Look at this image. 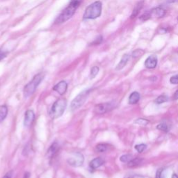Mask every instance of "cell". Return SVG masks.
<instances>
[{"mask_svg": "<svg viewBox=\"0 0 178 178\" xmlns=\"http://www.w3.org/2000/svg\"><path fill=\"white\" fill-rule=\"evenodd\" d=\"M81 0H70L68 6L62 11V13L55 20L56 24H61L66 22L74 15L76 11L80 7Z\"/></svg>", "mask_w": 178, "mask_h": 178, "instance_id": "obj_1", "label": "cell"}, {"mask_svg": "<svg viewBox=\"0 0 178 178\" xmlns=\"http://www.w3.org/2000/svg\"><path fill=\"white\" fill-rule=\"evenodd\" d=\"M44 77V73L40 72L33 77L32 81H29V82L24 86L23 90L24 98H28L33 94V93L36 91V90L37 89L39 84L43 81Z\"/></svg>", "mask_w": 178, "mask_h": 178, "instance_id": "obj_2", "label": "cell"}, {"mask_svg": "<svg viewBox=\"0 0 178 178\" xmlns=\"http://www.w3.org/2000/svg\"><path fill=\"white\" fill-rule=\"evenodd\" d=\"M102 8V4L100 1L93 3L86 8L83 18L84 20H93L99 18L101 15Z\"/></svg>", "mask_w": 178, "mask_h": 178, "instance_id": "obj_3", "label": "cell"}, {"mask_svg": "<svg viewBox=\"0 0 178 178\" xmlns=\"http://www.w3.org/2000/svg\"><path fill=\"white\" fill-rule=\"evenodd\" d=\"M67 106V100L64 98H61L56 100L53 104L50 111V115L52 119H56L61 117L65 111Z\"/></svg>", "mask_w": 178, "mask_h": 178, "instance_id": "obj_4", "label": "cell"}, {"mask_svg": "<svg viewBox=\"0 0 178 178\" xmlns=\"http://www.w3.org/2000/svg\"><path fill=\"white\" fill-rule=\"evenodd\" d=\"M90 92V89H87L84 90V91L81 92L77 97H76L74 100L72 101L71 105H70V108H71L72 111H75L85 103L87 98L89 97V95Z\"/></svg>", "mask_w": 178, "mask_h": 178, "instance_id": "obj_5", "label": "cell"}, {"mask_svg": "<svg viewBox=\"0 0 178 178\" xmlns=\"http://www.w3.org/2000/svg\"><path fill=\"white\" fill-rule=\"evenodd\" d=\"M116 105L117 103L115 101L98 104L95 106L94 112L97 114H104L115 108Z\"/></svg>", "mask_w": 178, "mask_h": 178, "instance_id": "obj_6", "label": "cell"}, {"mask_svg": "<svg viewBox=\"0 0 178 178\" xmlns=\"http://www.w3.org/2000/svg\"><path fill=\"white\" fill-rule=\"evenodd\" d=\"M84 158L83 154L80 152H75L73 153L72 156L68 158L67 160L68 164L73 166V167H79L83 165Z\"/></svg>", "mask_w": 178, "mask_h": 178, "instance_id": "obj_7", "label": "cell"}, {"mask_svg": "<svg viewBox=\"0 0 178 178\" xmlns=\"http://www.w3.org/2000/svg\"><path fill=\"white\" fill-rule=\"evenodd\" d=\"M35 114L32 110H28L25 113L24 120V125L25 127H30L34 120Z\"/></svg>", "mask_w": 178, "mask_h": 178, "instance_id": "obj_8", "label": "cell"}, {"mask_svg": "<svg viewBox=\"0 0 178 178\" xmlns=\"http://www.w3.org/2000/svg\"><path fill=\"white\" fill-rule=\"evenodd\" d=\"M157 57L154 55H151L146 59L145 61V66L148 69H154L157 66Z\"/></svg>", "mask_w": 178, "mask_h": 178, "instance_id": "obj_9", "label": "cell"}, {"mask_svg": "<svg viewBox=\"0 0 178 178\" xmlns=\"http://www.w3.org/2000/svg\"><path fill=\"white\" fill-rule=\"evenodd\" d=\"M67 89V84L66 81H61L56 84V85L54 86L53 90L57 92L59 95H63L66 93Z\"/></svg>", "mask_w": 178, "mask_h": 178, "instance_id": "obj_10", "label": "cell"}, {"mask_svg": "<svg viewBox=\"0 0 178 178\" xmlns=\"http://www.w3.org/2000/svg\"><path fill=\"white\" fill-rule=\"evenodd\" d=\"M104 160L101 157H97L93 159L91 162H90V168L93 169V170H95V169L98 168L99 167L102 166L104 163Z\"/></svg>", "mask_w": 178, "mask_h": 178, "instance_id": "obj_11", "label": "cell"}, {"mask_svg": "<svg viewBox=\"0 0 178 178\" xmlns=\"http://www.w3.org/2000/svg\"><path fill=\"white\" fill-rule=\"evenodd\" d=\"M151 17H154V18H162V17L166 15V11L163 9L162 7H159L154 8L150 11Z\"/></svg>", "mask_w": 178, "mask_h": 178, "instance_id": "obj_12", "label": "cell"}, {"mask_svg": "<svg viewBox=\"0 0 178 178\" xmlns=\"http://www.w3.org/2000/svg\"><path fill=\"white\" fill-rule=\"evenodd\" d=\"M129 58H130V56L128 54H125L123 56L122 59H121L120 61L119 62V63L117 65L116 67H115V70H122L124 67H125L127 63H128V61L129 60Z\"/></svg>", "mask_w": 178, "mask_h": 178, "instance_id": "obj_13", "label": "cell"}, {"mask_svg": "<svg viewBox=\"0 0 178 178\" xmlns=\"http://www.w3.org/2000/svg\"><path fill=\"white\" fill-rule=\"evenodd\" d=\"M141 99V95L137 91L132 92L129 97V104H135L138 102Z\"/></svg>", "mask_w": 178, "mask_h": 178, "instance_id": "obj_14", "label": "cell"}, {"mask_svg": "<svg viewBox=\"0 0 178 178\" xmlns=\"http://www.w3.org/2000/svg\"><path fill=\"white\" fill-rule=\"evenodd\" d=\"M59 150V145L56 143H53L52 145L50 147L49 150L47 152V155L49 158H52L56 154V152Z\"/></svg>", "mask_w": 178, "mask_h": 178, "instance_id": "obj_15", "label": "cell"}, {"mask_svg": "<svg viewBox=\"0 0 178 178\" xmlns=\"http://www.w3.org/2000/svg\"><path fill=\"white\" fill-rule=\"evenodd\" d=\"M143 4H144V1H143V0H142V1H140L139 2H138L137 4H136L133 11H132V15H131V18L132 19L136 18V17L138 15V14L139 13L140 11L141 10V8H143Z\"/></svg>", "mask_w": 178, "mask_h": 178, "instance_id": "obj_16", "label": "cell"}, {"mask_svg": "<svg viewBox=\"0 0 178 178\" xmlns=\"http://www.w3.org/2000/svg\"><path fill=\"white\" fill-rule=\"evenodd\" d=\"M143 162V159L141 158H135V159H131L128 163V166L129 168H134L141 164Z\"/></svg>", "mask_w": 178, "mask_h": 178, "instance_id": "obj_17", "label": "cell"}, {"mask_svg": "<svg viewBox=\"0 0 178 178\" xmlns=\"http://www.w3.org/2000/svg\"><path fill=\"white\" fill-rule=\"evenodd\" d=\"M8 114V109L7 106L1 105L0 106V123L4 120L7 117Z\"/></svg>", "mask_w": 178, "mask_h": 178, "instance_id": "obj_18", "label": "cell"}, {"mask_svg": "<svg viewBox=\"0 0 178 178\" xmlns=\"http://www.w3.org/2000/svg\"><path fill=\"white\" fill-rule=\"evenodd\" d=\"M109 146L107 144L104 143H100L95 147V150L98 152H104L108 150Z\"/></svg>", "mask_w": 178, "mask_h": 178, "instance_id": "obj_19", "label": "cell"}, {"mask_svg": "<svg viewBox=\"0 0 178 178\" xmlns=\"http://www.w3.org/2000/svg\"><path fill=\"white\" fill-rule=\"evenodd\" d=\"M157 129H159L160 131L164 132H168L170 129V128H169V125L167 123L165 122H162L159 123V125L157 126Z\"/></svg>", "mask_w": 178, "mask_h": 178, "instance_id": "obj_20", "label": "cell"}, {"mask_svg": "<svg viewBox=\"0 0 178 178\" xmlns=\"http://www.w3.org/2000/svg\"><path fill=\"white\" fill-rule=\"evenodd\" d=\"M168 101V97L167 95H159V97H158L156 100H154L155 103L157 104H163L164 102H166Z\"/></svg>", "mask_w": 178, "mask_h": 178, "instance_id": "obj_21", "label": "cell"}, {"mask_svg": "<svg viewBox=\"0 0 178 178\" xmlns=\"http://www.w3.org/2000/svg\"><path fill=\"white\" fill-rule=\"evenodd\" d=\"M134 123L141 126H146L150 123V121L148 120L145 119V118H138V119L134 121Z\"/></svg>", "mask_w": 178, "mask_h": 178, "instance_id": "obj_22", "label": "cell"}, {"mask_svg": "<svg viewBox=\"0 0 178 178\" xmlns=\"http://www.w3.org/2000/svg\"><path fill=\"white\" fill-rule=\"evenodd\" d=\"M144 54H145L144 50H141V49H138L134 51L133 53H132V56H133L134 58H138V57H140V56H143Z\"/></svg>", "mask_w": 178, "mask_h": 178, "instance_id": "obj_23", "label": "cell"}, {"mask_svg": "<svg viewBox=\"0 0 178 178\" xmlns=\"http://www.w3.org/2000/svg\"><path fill=\"white\" fill-rule=\"evenodd\" d=\"M99 70H100V69H99V67L98 66L93 67L91 68V70H90V79L95 78L96 77V75L98 74Z\"/></svg>", "mask_w": 178, "mask_h": 178, "instance_id": "obj_24", "label": "cell"}, {"mask_svg": "<svg viewBox=\"0 0 178 178\" xmlns=\"http://www.w3.org/2000/svg\"><path fill=\"white\" fill-rule=\"evenodd\" d=\"M147 145L145 144H138V145H135V149L136 150H137L138 153H141V152H143L144 150H145V148H146Z\"/></svg>", "mask_w": 178, "mask_h": 178, "instance_id": "obj_25", "label": "cell"}, {"mask_svg": "<svg viewBox=\"0 0 178 178\" xmlns=\"http://www.w3.org/2000/svg\"><path fill=\"white\" fill-rule=\"evenodd\" d=\"M151 18L150 11H147L145 13H143L142 15L140 17V20L141 21H146Z\"/></svg>", "mask_w": 178, "mask_h": 178, "instance_id": "obj_26", "label": "cell"}, {"mask_svg": "<svg viewBox=\"0 0 178 178\" xmlns=\"http://www.w3.org/2000/svg\"><path fill=\"white\" fill-rule=\"evenodd\" d=\"M132 159V156L129 154H125L121 156L120 158V162H122L123 163H128L129 161H130Z\"/></svg>", "mask_w": 178, "mask_h": 178, "instance_id": "obj_27", "label": "cell"}, {"mask_svg": "<svg viewBox=\"0 0 178 178\" xmlns=\"http://www.w3.org/2000/svg\"><path fill=\"white\" fill-rule=\"evenodd\" d=\"M170 82L172 84H178V75L171 77L170 79Z\"/></svg>", "mask_w": 178, "mask_h": 178, "instance_id": "obj_28", "label": "cell"}, {"mask_svg": "<svg viewBox=\"0 0 178 178\" xmlns=\"http://www.w3.org/2000/svg\"><path fill=\"white\" fill-rule=\"evenodd\" d=\"M156 178H163V169L159 168L158 169L156 173Z\"/></svg>", "mask_w": 178, "mask_h": 178, "instance_id": "obj_29", "label": "cell"}, {"mask_svg": "<svg viewBox=\"0 0 178 178\" xmlns=\"http://www.w3.org/2000/svg\"><path fill=\"white\" fill-rule=\"evenodd\" d=\"M12 175H13V172L10 171L6 174L5 176L3 177V178H11V177H12Z\"/></svg>", "mask_w": 178, "mask_h": 178, "instance_id": "obj_30", "label": "cell"}, {"mask_svg": "<svg viewBox=\"0 0 178 178\" xmlns=\"http://www.w3.org/2000/svg\"><path fill=\"white\" fill-rule=\"evenodd\" d=\"M6 56H7V54L4 52H2V51H0V61L2 60L3 59H4Z\"/></svg>", "mask_w": 178, "mask_h": 178, "instance_id": "obj_31", "label": "cell"}, {"mask_svg": "<svg viewBox=\"0 0 178 178\" xmlns=\"http://www.w3.org/2000/svg\"><path fill=\"white\" fill-rule=\"evenodd\" d=\"M173 99L174 100H178V90H177L176 93H174V95H173Z\"/></svg>", "mask_w": 178, "mask_h": 178, "instance_id": "obj_32", "label": "cell"}, {"mask_svg": "<svg viewBox=\"0 0 178 178\" xmlns=\"http://www.w3.org/2000/svg\"><path fill=\"white\" fill-rule=\"evenodd\" d=\"M29 176H30V173H28V172H27V173H24L23 178H29Z\"/></svg>", "mask_w": 178, "mask_h": 178, "instance_id": "obj_33", "label": "cell"}, {"mask_svg": "<svg viewBox=\"0 0 178 178\" xmlns=\"http://www.w3.org/2000/svg\"><path fill=\"white\" fill-rule=\"evenodd\" d=\"M128 178H143V177H141V176H129V177Z\"/></svg>", "mask_w": 178, "mask_h": 178, "instance_id": "obj_34", "label": "cell"}, {"mask_svg": "<svg viewBox=\"0 0 178 178\" xmlns=\"http://www.w3.org/2000/svg\"><path fill=\"white\" fill-rule=\"evenodd\" d=\"M178 2V0H168V3H175V2Z\"/></svg>", "mask_w": 178, "mask_h": 178, "instance_id": "obj_35", "label": "cell"}, {"mask_svg": "<svg viewBox=\"0 0 178 178\" xmlns=\"http://www.w3.org/2000/svg\"><path fill=\"white\" fill-rule=\"evenodd\" d=\"M171 178H178V176L176 174H173L172 175V177Z\"/></svg>", "mask_w": 178, "mask_h": 178, "instance_id": "obj_36", "label": "cell"}, {"mask_svg": "<svg viewBox=\"0 0 178 178\" xmlns=\"http://www.w3.org/2000/svg\"><path fill=\"white\" fill-rule=\"evenodd\" d=\"M177 20H178V18H177Z\"/></svg>", "mask_w": 178, "mask_h": 178, "instance_id": "obj_37", "label": "cell"}]
</instances>
